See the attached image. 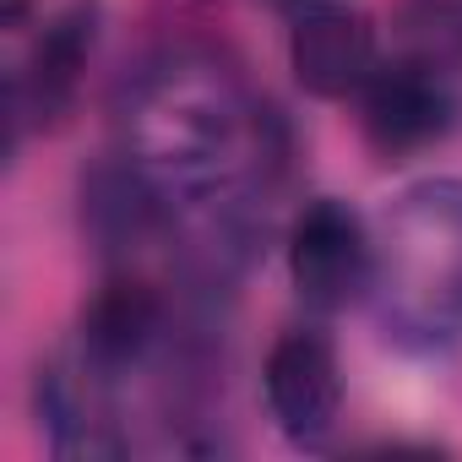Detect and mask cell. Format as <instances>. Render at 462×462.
I'll list each match as a JSON object with an SVG mask.
<instances>
[{"instance_id":"cell-1","label":"cell","mask_w":462,"mask_h":462,"mask_svg":"<svg viewBox=\"0 0 462 462\" xmlns=\"http://www.w3.org/2000/svg\"><path fill=\"white\" fill-rule=\"evenodd\" d=\"M120 136L125 158L158 185L169 217L207 223L223 240L240 235L251 185L278 163L267 109L201 55H163L147 66L120 104Z\"/></svg>"},{"instance_id":"cell-2","label":"cell","mask_w":462,"mask_h":462,"mask_svg":"<svg viewBox=\"0 0 462 462\" xmlns=\"http://www.w3.org/2000/svg\"><path fill=\"white\" fill-rule=\"evenodd\" d=\"M370 294L392 343L413 354L462 343V180H424L386 207Z\"/></svg>"},{"instance_id":"cell-3","label":"cell","mask_w":462,"mask_h":462,"mask_svg":"<svg viewBox=\"0 0 462 462\" xmlns=\"http://www.w3.org/2000/svg\"><path fill=\"white\" fill-rule=\"evenodd\" d=\"M289 273L305 305L343 310L375 283V235L348 201H310L289 235Z\"/></svg>"},{"instance_id":"cell-4","label":"cell","mask_w":462,"mask_h":462,"mask_svg":"<svg viewBox=\"0 0 462 462\" xmlns=\"http://www.w3.org/2000/svg\"><path fill=\"white\" fill-rule=\"evenodd\" d=\"M359 125L381 158H408L435 147L457 125V93L435 60H392L375 66L370 82L359 88Z\"/></svg>"},{"instance_id":"cell-5","label":"cell","mask_w":462,"mask_h":462,"mask_svg":"<svg viewBox=\"0 0 462 462\" xmlns=\"http://www.w3.org/2000/svg\"><path fill=\"white\" fill-rule=\"evenodd\" d=\"M267 408L294 446H321L343 413L337 348L321 332H283L267 354Z\"/></svg>"},{"instance_id":"cell-6","label":"cell","mask_w":462,"mask_h":462,"mask_svg":"<svg viewBox=\"0 0 462 462\" xmlns=\"http://www.w3.org/2000/svg\"><path fill=\"white\" fill-rule=\"evenodd\" d=\"M289 60L305 93L316 98H354L375 71V28L359 6L343 0H305L294 6Z\"/></svg>"},{"instance_id":"cell-7","label":"cell","mask_w":462,"mask_h":462,"mask_svg":"<svg viewBox=\"0 0 462 462\" xmlns=\"http://www.w3.org/2000/svg\"><path fill=\"white\" fill-rule=\"evenodd\" d=\"M93 39H98V6L93 0H77V6H66L44 39L33 44L28 66L12 77V147L23 136V125H55L77 88H82V71H88V55H93Z\"/></svg>"},{"instance_id":"cell-8","label":"cell","mask_w":462,"mask_h":462,"mask_svg":"<svg viewBox=\"0 0 462 462\" xmlns=\"http://www.w3.org/2000/svg\"><path fill=\"white\" fill-rule=\"evenodd\" d=\"M163 223H169V207H163L158 185H152L125 152H120V158H104V163L82 180V228H88V240H93L104 256L142 251Z\"/></svg>"},{"instance_id":"cell-9","label":"cell","mask_w":462,"mask_h":462,"mask_svg":"<svg viewBox=\"0 0 462 462\" xmlns=\"http://www.w3.org/2000/svg\"><path fill=\"white\" fill-rule=\"evenodd\" d=\"M158 332H163V294L136 273L109 278L82 310V359L93 370L115 375V370L136 365L158 343Z\"/></svg>"},{"instance_id":"cell-10","label":"cell","mask_w":462,"mask_h":462,"mask_svg":"<svg viewBox=\"0 0 462 462\" xmlns=\"http://www.w3.org/2000/svg\"><path fill=\"white\" fill-rule=\"evenodd\" d=\"M413 28L424 39V60L462 55V0H413Z\"/></svg>"},{"instance_id":"cell-11","label":"cell","mask_w":462,"mask_h":462,"mask_svg":"<svg viewBox=\"0 0 462 462\" xmlns=\"http://www.w3.org/2000/svg\"><path fill=\"white\" fill-rule=\"evenodd\" d=\"M6 23H12V28L28 23V0H6Z\"/></svg>"},{"instance_id":"cell-12","label":"cell","mask_w":462,"mask_h":462,"mask_svg":"<svg viewBox=\"0 0 462 462\" xmlns=\"http://www.w3.org/2000/svg\"><path fill=\"white\" fill-rule=\"evenodd\" d=\"M289 6H305V0H289Z\"/></svg>"}]
</instances>
